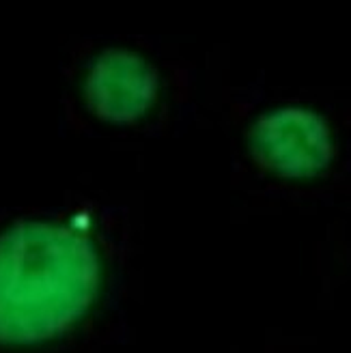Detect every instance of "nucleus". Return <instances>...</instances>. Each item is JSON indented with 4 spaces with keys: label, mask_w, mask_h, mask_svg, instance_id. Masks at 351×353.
Segmentation results:
<instances>
[{
    "label": "nucleus",
    "mask_w": 351,
    "mask_h": 353,
    "mask_svg": "<svg viewBox=\"0 0 351 353\" xmlns=\"http://www.w3.org/2000/svg\"><path fill=\"white\" fill-rule=\"evenodd\" d=\"M155 67L136 52L112 48L91 63L82 95L89 110L106 123L126 125L143 119L157 99Z\"/></svg>",
    "instance_id": "obj_3"
},
{
    "label": "nucleus",
    "mask_w": 351,
    "mask_h": 353,
    "mask_svg": "<svg viewBox=\"0 0 351 353\" xmlns=\"http://www.w3.org/2000/svg\"><path fill=\"white\" fill-rule=\"evenodd\" d=\"M101 285L95 243L78 228L22 220L0 233V347H37L72 332Z\"/></svg>",
    "instance_id": "obj_1"
},
{
    "label": "nucleus",
    "mask_w": 351,
    "mask_h": 353,
    "mask_svg": "<svg viewBox=\"0 0 351 353\" xmlns=\"http://www.w3.org/2000/svg\"><path fill=\"white\" fill-rule=\"evenodd\" d=\"M254 160L274 174L308 179L332 162V136L325 121L304 108H280L263 114L250 130Z\"/></svg>",
    "instance_id": "obj_2"
}]
</instances>
